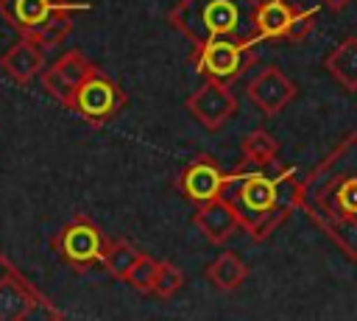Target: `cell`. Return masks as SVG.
I'll return each mask as SVG.
<instances>
[{
  "mask_svg": "<svg viewBox=\"0 0 357 321\" xmlns=\"http://www.w3.org/2000/svg\"><path fill=\"white\" fill-rule=\"evenodd\" d=\"M298 209L349 260H357V131L301 179Z\"/></svg>",
  "mask_w": 357,
  "mask_h": 321,
  "instance_id": "cell-1",
  "label": "cell"
},
{
  "mask_svg": "<svg viewBox=\"0 0 357 321\" xmlns=\"http://www.w3.org/2000/svg\"><path fill=\"white\" fill-rule=\"evenodd\" d=\"M298 184L296 165L273 167L243 159L229 173L223 195L234 207L248 237L262 243L298 209Z\"/></svg>",
  "mask_w": 357,
  "mask_h": 321,
  "instance_id": "cell-2",
  "label": "cell"
},
{
  "mask_svg": "<svg viewBox=\"0 0 357 321\" xmlns=\"http://www.w3.org/2000/svg\"><path fill=\"white\" fill-rule=\"evenodd\" d=\"M259 0H178L167 11V22L192 45L206 39H254Z\"/></svg>",
  "mask_w": 357,
  "mask_h": 321,
  "instance_id": "cell-3",
  "label": "cell"
},
{
  "mask_svg": "<svg viewBox=\"0 0 357 321\" xmlns=\"http://www.w3.org/2000/svg\"><path fill=\"white\" fill-rule=\"evenodd\" d=\"M254 39H206L195 42L190 53V64L198 75L206 81H220V84H234L254 61Z\"/></svg>",
  "mask_w": 357,
  "mask_h": 321,
  "instance_id": "cell-4",
  "label": "cell"
},
{
  "mask_svg": "<svg viewBox=\"0 0 357 321\" xmlns=\"http://www.w3.org/2000/svg\"><path fill=\"white\" fill-rule=\"evenodd\" d=\"M106 246L109 237L89 215H75L50 237V248L73 271H89L95 265H103Z\"/></svg>",
  "mask_w": 357,
  "mask_h": 321,
  "instance_id": "cell-5",
  "label": "cell"
},
{
  "mask_svg": "<svg viewBox=\"0 0 357 321\" xmlns=\"http://www.w3.org/2000/svg\"><path fill=\"white\" fill-rule=\"evenodd\" d=\"M128 103V95L123 92V87L109 78L100 67H89V73L84 75L81 87L75 89L73 98V112L78 117H84L89 126H106L112 117H117L123 112V106Z\"/></svg>",
  "mask_w": 357,
  "mask_h": 321,
  "instance_id": "cell-6",
  "label": "cell"
},
{
  "mask_svg": "<svg viewBox=\"0 0 357 321\" xmlns=\"http://www.w3.org/2000/svg\"><path fill=\"white\" fill-rule=\"evenodd\" d=\"M89 3H73V0H0L3 20L20 33L36 39L50 22L59 17H73L75 11H89Z\"/></svg>",
  "mask_w": 357,
  "mask_h": 321,
  "instance_id": "cell-7",
  "label": "cell"
},
{
  "mask_svg": "<svg viewBox=\"0 0 357 321\" xmlns=\"http://www.w3.org/2000/svg\"><path fill=\"white\" fill-rule=\"evenodd\" d=\"M315 8H298L290 0H259L257 6V36L259 42L287 39L301 42L312 31Z\"/></svg>",
  "mask_w": 357,
  "mask_h": 321,
  "instance_id": "cell-8",
  "label": "cell"
},
{
  "mask_svg": "<svg viewBox=\"0 0 357 321\" xmlns=\"http://www.w3.org/2000/svg\"><path fill=\"white\" fill-rule=\"evenodd\" d=\"M36 315L61 318V313L50 307V301L14 268L0 279V321H22Z\"/></svg>",
  "mask_w": 357,
  "mask_h": 321,
  "instance_id": "cell-9",
  "label": "cell"
},
{
  "mask_svg": "<svg viewBox=\"0 0 357 321\" xmlns=\"http://www.w3.org/2000/svg\"><path fill=\"white\" fill-rule=\"evenodd\" d=\"M226 179H229V173L220 167V162H218L215 156L198 154L195 159H190V162L181 167V173H178V179H176V187H178V193H181L187 201L204 204V201H212V198L223 195Z\"/></svg>",
  "mask_w": 357,
  "mask_h": 321,
  "instance_id": "cell-10",
  "label": "cell"
},
{
  "mask_svg": "<svg viewBox=\"0 0 357 321\" xmlns=\"http://www.w3.org/2000/svg\"><path fill=\"white\" fill-rule=\"evenodd\" d=\"M89 67H92V61L84 56V50L73 47V50H67L64 56H59L50 67H45L42 75H39V81H42L45 92H47L59 106L70 109V106H73V98H75V89L81 87V81H84V75L89 73Z\"/></svg>",
  "mask_w": 357,
  "mask_h": 321,
  "instance_id": "cell-11",
  "label": "cell"
},
{
  "mask_svg": "<svg viewBox=\"0 0 357 321\" xmlns=\"http://www.w3.org/2000/svg\"><path fill=\"white\" fill-rule=\"evenodd\" d=\"M187 112L206 128V131H218L223 128V123L237 112V98L229 89V84L220 81H204V87H198L190 98H187Z\"/></svg>",
  "mask_w": 357,
  "mask_h": 321,
  "instance_id": "cell-12",
  "label": "cell"
},
{
  "mask_svg": "<svg viewBox=\"0 0 357 321\" xmlns=\"http://www.w3.org/2000/svg\"><path fill=\"white\" fill-rule=\"evenodd\" d=\"M248 100L265 112V114H279L293 98H296V84L287 78L284 70L279 67H262L245 87Z\"/></svg>",
  "mask_w": 357,
  "mask_h": 321,
  "instance_id": "cell-13",
  "label": "cell"
},
{
  "mask_svg": "<svg viewBox=\"0 0 357 321\" xmlns=\"http://www.w3.org/2000/svg\"><path fill=\"white\" fill-rule=\"evenodd\" d=\"M45 47L31 39V36H20V42H14L3 56H0V70L14 81V84H28L33 78L42 75L45 70Z\"/></svg>",
  "mask_w": 357,
  "mask_h": 321,
  "instance_id": "cell-14",
  "label": "cell"
},
{
  "mask_svg": "<svg viewBox=\"0 0 357 321\" xmlns=\"http://www.w3.org/2000/svg\"><path fill=\"white\" fill-rule=\"evenodd\" d=\"M195 226L204 232V237L215 246L226 243L237 229H240V218L234 212V207L229 204L226 195H218L212 201L195 204V215H192Z\"/></svg>",
  "mask_w": 357,
  "mask_h": 321,
  "instance_id": "cell-15",
  "label": "cell"
},
{
  "mask_svg": "<svg viewBox=\"0 0 357 321\" xmlns=\"http://www.w3.org/2000/svg\"><path fill=\"white\" fill-rule=\"evenodd\" d=\"M326 70L343 89L357 92V36H346L326 56Z\"/></svg>",
  "mask_w": 357,
  "mask_h": 321,
  "instance_id": "cell-16",
  "label": "cell"
},
{
  "mask_svg": "<svg viewBox=\"0 0 357 321\" xmlns=\"http://www.w3.org/2000/svg\"><path fill=\"white\" fill-rule=\"evenodd\" d=\"M245 276H248V265L234 251H223L206 265V279L218 290H237L245 282Z\"/></svg>",
  "mask_w": 357,
  "mask_h": 321,
  "instance_id": "cell-17",
  "label": "cell"
},
{
  "mask_svg": "<svg viewBox=\"0 0 357 321\" xmlns=\"http://www.w3.org/2000/svg\"><path fill=\"white\" fill-rule=\"evenodd\" d=\"M243 148V159L254 162V165H273L279 156V142L265 131V128H254L240 140Z\"/></svg>",
  "mask_w": 357,
  "mask_h": 321,
  "instance_id": "cell-18",
  "label": "cell"
},
{
  "mask_svg": "<svg viewBox=\"0 0 357 321\" xmlns=\"http://www.w3.org/2000/svg\"><path fill=\"white\" fill-rule=\"evenodd\" d=\"M142 251H137L128 240H112L109 237V246H106V254H103V268L114 276V279H123L128 276V271L134 268V262L139 260Z\"/></svg>",
  "mask_w": 357,
  "mask_h": 321,
  "instance_id": "cell-19",
  "label": "cell"
},
{
  "mask_svg": "<svg viewBox=\"0 0 357 321\" xmlns=\"http://www.w3.org/2000/svg\"><path fill=\"white\" fill-rule=\"evenodd\" d=\"M181 285H184V274L173 262L159 260L156 276H153V285H151V293L159 296V299H170V296H176L181 290Z\"/></svg>",
  "mask_w": 357,
  "mask_h": 321,
  "instance_id": "cell-20",
  "label": "cell"
},
{
  "mask_svg": "<svg viewBox=\"0 0 357 321\" xmlns=\"http://www.w3.org/2000/svg\"><path fill=\"white\" fill-rule=\"evenodd\" d=\"M156 265H159V260H153L151 254H139V260L128 271L126 282L139 293H151V285H153V276H156Z\"/></svg>",
  "mask_w": 357,
  "mask_h": 321,
  "instance_id": "cell-21",
  "label": "cell"
},
{
  "mask_svg": "<svg viewBox=\"0 0 357 321\" xmlns=\"http://www.w3.org/2000/svg\"><path fill=\"white\" fill-rule=\"evenodd\" d=\"M70 31H73V17H59L56 22H50V25L36 36V42H39L45 50H50V47H59V45L70 36Z\"/></svg>",
  "mask_w": 357,
  "mask_h": 321,
  "instance_id": "cell-22",
  "label": "cell"
},
{
  "mask_svg": "<svg viewBox=\"0 0 357 321\" xmlns=\"http://www.w3.org/2000/svg\"><path fill=\"white\" fill-rule=\"evenodd\" d=\"M11 271H14V265H11V262L3 257V251H0V279H3L6 274H11Z\"/></svg>",
  "mask_w": 357,
  "mask_h": 321,
  "instance_id": "cell-23",
  "label": "cell"
},
{
  "mask_svg": "<svg viewBox=\"0 0 357 321\" xmlns=\"http://www.w3.org/2000/svg\"><path fill=\"white\" fill-rule=\"evenodd\" d=\"M324 3H326V6L332 8V11H340V8H346V6L351 3V0H324Z\"/></svg>",
  "mask_w": 357,
  "mask_h": 321,
  "instance_id": "cell-24",
  "label": "cell"
}]
</instances>
